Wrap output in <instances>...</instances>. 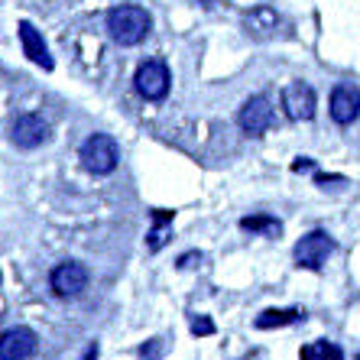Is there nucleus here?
I'll list each match as a JSON object with an SVG mask.
<instances>
[{
    "label": "nucleus",
    "mask_w": 360,
    "mask_h": 360,
    "mask_svg": "<svg viewBox=\"0 0 360 360\" xmlns=\"http://www.w3.org/2000/svg\"><path fill=\"white\" fill-rule=\"evenodd\" d=\"M243 26H247V33H250L253 39H269L279 26V13L273 7H253L250 13L243 17Z\"/></svg>",
    "instance_id": "nucleus-12"
},
{
    "label": "nucleus",
    "mask_w": 360,
    "mask_h": 360,
    "mask_svg": "<svg viewBox=\"0 0 360 360\" xmlns=\"http://www.w3.org/2000/svg\"><path fill=\"white\" fill-rule=\"evenodd\" d=\"M169 68H166V62H160V59H153V62H143L140 68H136V78H134V84H136V91L143 94L146 101H162L169 94Z\"/></svg>",
    "instance_id": "nucleus-6"
},
{
    "label": "nucleus",
    "mask_w": 360,
    "mask_h": 360,
    "mask_svg": "<svg viewBox=\"0 0 360 360\" xmlns=\"http://www.w3.org/2000/svg\"><path fill=\"white\" fill-rule=\"evenodd\" d=\"M192 335H198V338L214 335V321H211L208 315H198V319H192Z\"/></svg>",
    "instance_id": "nucleus-16"
},
{
    "label": "nucleus",
    "mask_w": 360,
    "mask_h": 360,
    "mask_svg": "<svg viewBox=\"0 0 360 360\" xmlns=\"http://www.w3.org/2000/svg\"><path fill=\"white\" fill-rule=\"evenodd\" d=\"M299 319H302V311H299V309H266V311L260 315V319H257V328H263V331H266V328L295 325Z\"/></svg>",
    "instance_id": "nucleus-13"
},
{
    "label": "nucleus",
    "mask_w": 360,
    "mask_h": 360,
    "mask_svg": "<svg viewBox=\"0 0 360 360\" xmlns=\"http://www.w3.org/2000/svg\"><path fill=\"white\" fill-rule=\"evenodd\" d=\"M283 108L292 120H311L315 117V108H319V98L311 91V84L292 82L283 88Z\"/></svg>",
    "instance_id": "nucleus-8"
},
{
    "label": "nucleus",
    "mask_w": 360,
    "mask_h": 360,
    "mask_svg": "<svg viewBox=\"0 0 360 360\" xmlns=\"http://www.w3.org/2000/svg\"><path fill=\"white\" fill-rule=\"evenodd\" d=\"M292 169H295V172H309V169H315V162H311V160H299Z\"/></svg>",
    "instance_id": "nucleus-18"
},
{
    "label": "nucleus",
    "mask_w": 360,
    "mask_h": 360,
    "mask_svg": "<svg viewBox=\"0 0 360 360\" xmlns=\"http://www.w3.org/2000/svg\"><path fill=\"white\" fill-rule=\"evenodd\" d=\"M46 136H49V124L39 114H20L10 127V140L17 143L20 150H36L39 143H46Z\"/></svg>",
    "instance_id": "nucleus-10"
},
{
    "label": "nucleus",
    "mask_w": 360,
    "mask_h": 360,
    "mask_svg": "<svg viewBox=\"0 0 360 360\" xmlns=\"http://www.w3.org/2000/svg\"><path fill=\"white\" fill-rule=\"evenodd\" d=\"M20 42H23V52L30 56V62H36V65H42V68H52L49 46H46L42 33L36 30L33 23H30V20H23V23H20Z\"/></svg>",
    "instance_id": "nucleus-11"
},
{
    "label": "nucleus",
    "mask_w": 360,
    "mask_h": 360,
    "mask_svg": "<svg viewBox=\"0 0 360 360\" xmlns=\"http://www.w3.org/2000/svg\"><path fill=\"white\" fill-rule=\"evenodd\" d=\"M82 360H98V344H91L88 351H84V357Z\"/></svg>",
    "instance_id": "nucleus-20"
},
{
    "label": "nucleus",
    "mask_w": 360,
    "mask_h": 360,
    "mask_svg": "<svg viewBox=\"0 0 360 360\" xmlns=\"http://www.w3.org/2000/svg\"><path fill=\"white\" fill-rule=\"evenodd\" d=\"M302 360H344V351L331 341H315L302 351Z\"/></svg>",
    "instance_id": "nucleus-15"
},
{
    "label": "nucleus",
    "mask_w": 360,
    "mask_h": 360,
    "mask_svg": "<svg viewBox=\"0 0 360 360\" xmlns=\"http://www.w3.org/2000/svg\"><path fill=\"white\" fill-rule=\"evenodd\" d=\"M273 120H276V114H273V104H269L263 94H253V98L243 101L240 114H237V124H240L243 134L250 136H263L273 127Z\"/></svg>",
    "instance_id": "nucleus-4"
},
{
    "label": "nucleus",
    "mask_w": 360,
    "mask_h": 360,
    "mask_svg": "<svg viewBox=\"0 0 360 360\" xmlns=\"http://www.w3.org/2000/svg\"><path fill=\"white\" fill-rule=\"evenodd\" d=\"M150 26H153L150 13L136 7V4H120V7H114L108 13V33L120 46H136L143 36L150 33Z\"/></svg>",
    "instance_id": "nucleus-1"
},
{
    "label": "nucleus",
    "mask_w": 360,
    "mask_h": 360,
    "mask_svg": "<svg viewBox=\"0 0 360 360\" xmlns=\"http://www.w3.org/2000/svg\"><path fill=\"white\" fill-rule=\"evenodd\" d=\"M49 285L59 299H75V295H82L88 289V269H84V263H75V260L59 263L49 273Z\"/></svg>",
    "instance_id": "nucleus-3"
},
{
    "label": "nucleus",
    "mask_w": 360,
    "mask_h": 360,
    "mask_svg": "<svg viewBox=\"0 0 360 360\" xmlns=\"http://www.w3.org/2000/svg\"><path fill=\"white\" fill-rule=\"evenodd\" d=\"M240 227H243V231H250V234H269V237H279V234H283V224H279L276 218H266V214L243 218Z\"/></svg>",
    "instance_id": "nucleus-14"
},
{
    "label": "nucleus",
    "mask_w": 360,
    "mask_h": 360,
    "mask_svg": "<svg viewBox=\"0 0 360 360\" xmlns=\"http://www.w3.org/2000/svg\"><path fill=\"white\" fill-rule=\"evenodd\" d=\"M328 110H331V120L341 127L354 124L360 117V88L351 82H341L335 84L331 91V101H328Z\"/></svg>",
    "instance_id": "nucleus-7"
},
{
    "label": "nucleus",
    "mask_w": 360,
    "mask_h": 360,
    "mask_svg": "<svg viewBox=\"0 0 360 360\" xmlns=\"http://www.w3.org/2000/svg\"><path fill=\"white\" fill-rule=\"evenodd\" d=\"M36 354V331L33 328H7L0 335V360H30Z\"/></svg>",
    "instance_id": "nucleus-9"
},
{
    "label": "nucleus",
    "mask_w": 360,
    "mask_h": 360,
    "mask_svg": "<svg viewBox=\"0 0 360 360\" xmlns=\"http://www.w3.org/2000/svg\"><path fill=\"white\" fill-rule=\"evenodd\" d=\"M140 357H160V341L143 344V347H140Z\"/></svg>",
    "instance_id": "nucleus-17"
},
{
    "label": "nucleus",
    "mask_w": 360,
    "mask_h": 360,
    "mask_svg": "<svg viewBox=\"0 0 360 360\" xmlns=\"http://www.w3.org/2000/svg\"><path fill=\"white\" fill-rule=\"evenodd\" d=\"M82 166L91 172V176H110L120 162V146L114 136L108 134H91L82 143V153H78Z\"/></svg>",
    "instance_id": "nucleus-2"
},
{
    "label": "nucleus",
    "mask_w": 360,
    "mask_h": 360,
    "mask_svg": "<svg viewBox=\"0 0 360 360\" xmlns=\"http://www.w3.org/2000/svg\"><path fill=\"white\" fill-rule=\"evenodd\" d=\"M331 253H335V240L325 231H311V234H305L295 243V263L305 269H321Z\"/></svg>",
    "instance_id": "nucleus-5"
},
{
    "label": "nucleus",
    "mask_w": 360,
    "mask_h": 360,
    "mask_svg": "<svg viewBox=\"0 0 360 360\" xmlns=\"http://www.w3.org/2000/svg\"><path fill=\"white\" fill-rule=\"evenodd\" d=\"M315 182H319V185H325V188H328V185H331V182H344V179H341V176H319V179H315Z\"/></svg>",
    "instance_id": "nucleus-19"
}]
</instances>
